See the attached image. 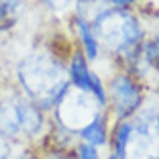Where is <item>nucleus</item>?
Listing matches in <instances>:
<instances>
[{"instance_id":"nucleus-14","label":"nucleus","mask_w":159,"mask_h":159,"mask_svg":"<svg viewBox=\"0 0 159 159\" xmlns=\"http://www.w3.org/2000/svg\"><path fill=\"white\" fill-rule=\"evenodd\" d=\"M106 2L112 8H125V10H131L135 4H139V0H106Z\"/></svg>"},{"instance_id":"nucleus-8","label":"nucleus","mask_w":159,"mask_h":159,"mask_svg":"<svg viewBox=\"0 0 159 159\" xmlns=\"http://www.w3.org/2000/svg\"><path fill=\"white\" fill-rule=\"evenodd\" d=\"M70 20H71V27H74V31H75V37H78V41H80V51L84 53V57L88 61H96L100 57V51H102V49H100L98 41H96V35H94L90 23H86L84 19H80L75 14H71Z\"/></svg>"},{"instance_id":"nucleus-10","label":"nucleus","mask_w":159,"mask_h":159,"mask_svg":"<svg viewBox=\"0 0 159 159\" xmlns=\"http://www.w3.org/2000/svg\"><path fill=\"white\" fill-rule=\"evenodd\" d=\"M25 6H8L0 4V33H8L10 29L16 27Z\"/></svg>"},{"instance_id":"nucleus-5","label":"nucleus","mask_w":159,"mask_h":159,"mask_svg":"<svg viewBox=\"0 0 159 159\" xmlns=\"http://www.w3.org/2000/svg\"><path fill=\"white\" fill-rule=\"evenodd\" d=\"M106 110L108 106L100 102L94 94L70 84L53 106V120L55 126H59L67 135H80L86 126L104 116Z\"/></svg>"},{"instance_id":"nucleus-12","label":"nucleus","mask_w":159,"mask_h":159,"mask_svg":"<svg viewBox=\"0 0 159 159\" xmlns=\"http://www.w3.org/2000/svg\"><path fill=\"white\" fill-rule=\"evenodd\" d=\"M70 153L74 159H102L98 147L90 145V143H84V141H75Z\"/></svg>"},{"instance_id":"nucleus-13","label":"nucleus","mask_w":159,"mask_h":159,"mask_svg":"<svg viewBox=\"0 0 159 159\" xmlns=\"http://www.w3.org/2000/svg\"><path fill=\"white\" fill-rule=\"evenodd\" d=\"M12 143L10 141H6L4 137L0 135V159H10V155H12Z\"/></svg>"},{"instance_id":"nucleus-15","label":"nucleus","mask_w":159,"mask_h":159,"mask_svg":"<svg viewBox=\"0 0 159 159\" xmlns=\"http://www.w3.org/2000/svg\"><path fill=\"white\" fill-rule=\"evenodd\" d=\"M41 159H74L71 157V153H67V151H47L45 155H43Z\"/></svg>"},{"instance_id":"nucleus-6","label":"nucleus","mask_w":159,"mask_h":159,"mask_svg":"<svg viewBox=\"0 0 159 159\" xmlns=\"http://www.w3.org/2000/svg\"><path fill=\"white\" fill-rule=\"evenodd\" d=\"M106 102L114 120H126L139 112L145 102L143 84L126 71H116L106 86Z\"/></svg>"},{"instance_id":"nucleus-2","label":"nucleus","mask_w":159,"mask_h":159,"mask_svg":"<svg viewBox=\"0 0 159 159\" xmlns=\"http://www.w3.org/2000/svg\"><path fill=\"white\" fill-rule=\"evenodd\" d=\"M108 159H159V106L141 108L137 114L114 122Z\"/></svg>"},{"instance_id":"nucleus-1","label":"nucleus","mask_w":159,"mask_h":159,"mask_svg":"<svg viewBox=\"0 0 159 159\" xmlns=\"http://www.w3.org/2000/svg\"><path fill=\"white\" fill-rule=\"evenodd\" d=\"M16 88L43 112L53 110L70 86L67 61L53 49H33L14 66Z\"/></svg>"},{"instance_id":"nucleus-9","label":"nucleus","mask_w":159,"mask_h":159,"mask_svg":"<svg viewBox=\"0 0 159 159\" xmlns=\"http://www.w3.org/2000/svg\"><path fill=\"white\" fill-rule=\"evenodd\" d=\"M108 114L100 116L98 120H94L90 126H86L84 131L80 133V141H84V143H90V145L98 147H108V141H110V129H108Z\"/></svg>"},{"instance_id":"nucleus-7","label":"nucleus","mask_w":159,"mask_h":159,"mask_svg":"<svg viewBox=\"0 0 159 159\" xmlns=\"http://www.w3.org/2000/svg\"><path fill=\"white\" fill-rule=\"evenodd\" d=\"M67 71H70V84L71 86L94 94L100 102L108 106V102H106V86H104L102 78L90 67V61L84 57V53L80 51V49H75V51L71 53L70 61H67Z\"/></svg>"},{"instance_id":"nucleus-11","label":"nucleus","mask_w":159,"mask_h":159,"mask_svg":"<svg viewBox=\"0 0 159 159\" xmlns=\"http://www.w3.org/2000/svg\"><path fill=\"white\" fill-rule=\"evenodd\" d=\"M39 2L55 16H66V14L71 16L78 0H39Z\"/></svg>"},{"instance_id":"nucleus-3","label":"nucleus","mask_w":159,"mask_h":159,"mask_svg":"<svg viewBox=\"0 0 159 159\" xmlns=\"http://www.w3.org/2000/svg\"><path fill=\"white\" fill-rule=\"evenodd\" d=\"M90 27L96 35L100 49L120 59L125 66L133 59V55L145 39V31H143L139 16L133 10L125 8L110 6Z\"/></svg>"},{"instance_id":"nucleus-4","label":"nucleus","mask_w":159,"mask_h":159,"mask_svg":"<svg viewBox=\"0 0 159 159\" xmlns=\"http://www.w3.org/2000/svg\"><path fill=\"white\" fill-rule=\"evenodd\" d=\"M45 112L16 86L0 90V135L12 145H29L45 133Z\"/></svg>"},{"instance_id":"nucleus-16","label":"nucleus","mask_w":159,"mask_h":159,"mask_svg":"<svg viewBox=\"0 0 159 159\" xmlns=\"http://www.w3.org/2000/svg\"><path fill=\"white\" fill-rule=\"evenodd\" d=\"M0 4H8V6H25V0H0Z\"/></svg>"}]
</instances>
